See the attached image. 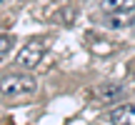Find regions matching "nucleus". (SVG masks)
Wrapping results in <instances>:
<instances>
[{"label": "nucleus", "mask_w": 135, "mask_h": 125, "mask_svg": "<svg viewBox=\"0 0 135 125\" xmlns=\"http://www.w3.org/2000/svg\"><path fill=\"white\" fill-rule=\"evenodd\" d=\"M108 120L113 125H135V103H123L115 105L108 113Z\"/></svg>", "instance_id": "3"}, {"label": "nucleus", "mask_w": 135, "mask_h": 125, "mask_svg": "<svg viewBox=\"0 0 135 125\" xmlns=\"http://www.w3.org/2000/svg\"><path fill=\"white\" fill-rule=\"evenodd\" d=\"M133 75H135V73H133Z\"/></svg>", "instance_id": "8"}, {"label": "nucleus", "mask_w": 135, "mask_h": 125, "mask_svg": "<svg viewBox=\"0 0 135 125\" xmlns=\"http://www.w3.org/2000/svg\"><path fill=\"white\" fill-rule=\"evenodd\" d=\"M13 45H15L13 35H0V58H5V55L13 50Z\"/></svg>", "instance_id": "5"}, {"label": "nucleus", "mask_w": 135, "mask_h": 125, "mask_svg": "<svg viewBox=\"0 0 135 125\" xmlns=\"http://www.w3.org/2000/svg\"><path fill=\"white\" fill-rule=\"evenodd\" d=\"M38 90V83L28 73H10V75L0 78V95L8 100H18V98H28Z\"/></svg>", "instance_id": "1"}, {"label": "nucleus", "mask_w": 135, "mask_h": 125, "mask_svg": "<svg viewBox=\"0 0 135 125\" xmlns=\"http://www.w3.org/2000/svg\"><path fill=\"white\" fill-rule=\"evenodd\" d=\"M115 95H120V85H105V88H100V98H103V100H113Z\"/></svg>", "instance_id": "6"}, {"label": "nucleus", "mask_w": 135, "mask_h": 125, "mask_svg": "<svg viewBox=\"0 0 135 125\" xmlns=\"http://www.w3.org/2000/svg\"><path fill=\"white\" fill-rule=\"evenodd\" d=\"M45 50H48V43H45L43 38H35V40H28V43L23 45V50L18 53V58H15V62L23 68H35L40 60L45 58Z\"/></svg>", "instance_id": "2"}, {"label": "nucleus", "mask_w": 135, "mask_h": 125, "mask_svg": "<svg viewBox=\"0 0 135 125\" xmlns=\"http://www.w3.org/2000/svg\"><path fill=\"white\" fill-rule=\"evenodd\" d=\"M3 3H5V0H0V5H3Z\"/></svg>", "instance_id": "7"}, {"label": "nucleus", "mask_w": 135, "mask_h": 125, "mask_svg": "<svg viewBox=\"0 0 135 125\" xmlns=\"http://www.w3.org/2000/svg\"><path fill=\"white\" fill-rule=\"evenodd\" d=\"M103 10L105 13H133L135 0H103Z\"/></svg>", "instance_id": "4"}]
</instances>
